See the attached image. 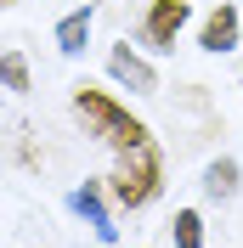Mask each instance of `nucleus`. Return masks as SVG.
Masks as SVG:
<instances>
[{"instance_id":"1","label":"nucleus","mask_w":243,"mask_h":248,"mask_svg":"<svg viewBox=\"0 0 243 248\" xmlns=\"http://www.w3.org/2000/svg\"><path fill=\"white\" fill-rule=\"evenodd\" d=\"M74 119L85 124V136H96L102 147H113V153H136V147L153 141L147 124L124 108L119 96H107L102 85H74Z\"/></svg>"},{"instance_id":"10","label":"nucleus","mask_w":243,"mask_h":248,"mask_svg":"<svg viewBox=\"0 0 243 248\" xmlns=\"http://www.w3.org/2000/svg\"><path fill=\"white\" fill-rule=\"evenodd\" d=\"M0 85H6L12 96H23V91H29V62L17 57V51H12V57H0Z\"/></svg>"},{"instance_id":"7","label":"nucleus","mask_w":243,"mask_h":248,"mask_svg":"<svg viewBox=\"0 0 243 248\" xmlns=\"http://www.w3.org/2000/svg\"><path fill=\"white\" fill-rule=\"evenodd\" d=\"M85 40H91V6H74V12L57 23V51L62 57H79Z\"/></svg>"},{"instance_id":"9","label":"nucleus","mask_w":243,"mask_h":248,"mask_svg":"<svg viewBox=\"0 0 243 248\" xmlns=\"http://www.w3.org/2000/svg\"><path fill=\"white\" fill-rule=\"evenodd\" d=\"M170 232H175V248H204V215L198 209H175Z\"/></svg>"},{"instance_id":"5","label":"nucleus","mask_w":243,"mask_h":248,"mask_svg":"<svg viewBox=\"0 0 243 248\" xmlns=\"http://www.w3.org/2000/svg\"><path fill=\"white\" fill-rule=\"evenodd\" d=\"M238 34H243L238 6H215V12L204 17V29H198V46L215 51V57H226V51H238Z\"/></svg>"},{"instance_id":"3","label":"nucleus","mask_w":243,"mask_h":248,"mask_svg":"<svg viewBox=\"0 0 243 248\" xmlns=\"http://www.w3.org/2000/svg\"><path fill=\"white\" fill-rule=\"evenodd\" d=\"M187 17H192V6L187 0H153L147 17H141V40H147L153 51H175V40H181Z\"/></svg>"},{"instance_id":"2","label":"nucleus","mask_w":243,"mask_h":248,"mask_svg":"<svg viewBox=\"0 0 243 248\" xmlns=\"http://www.w3.org/2000/svg\"><path fill=\"white\" fill-rule=\"evenodd\" d=\"M164 186V164H158V147H136V153H119V170L107 175V192L119 209H147Z\"/></svg>"},{"instance_id":"11","label":"nucleus","mask_w":243,"mask_h":248,"mask_svg":"<svg viewBox=\"0 0 243 248\" xmlns=\"http://www.w3.org/2000/svg\"><path fill=\"white\" fill-rule=\"evenodd\" d=\"M0 6H12V0H0Z\"/></svg>"},{"instance_id":"6","label":"nucleus","mask_w":243,"mask_h":248,"mask_svg":"<svg viewBox=\"0 0 243 248\" xmlns=\"http://www.w3.org/2000/svg\"><path fill=\"white\" fill-rule=\"evenodd\" d=\"M68 209L91 220V232L102 237V243H113V237H119V226L107 220V203H102V186H96V181H85V186H79L74 198H68Z\"/></svg>"},{"instance_id":"4","label":"nucleus","mask_w":243,"mask_h":248,"mask_svg":"<svg viewBox=\"0 0 243 248\" xmlns=\"http://www.w3.org/2000/svg\"><path fill=\"white\" fill-rule=\"evenodd\" d=\"M107 74L119 79L124 91H136V96H153V91H158V74H153V62H147V57H136L130 46H113V51H107Z\"/></svg>"},{"instance_id":"8","label":"nucleus","mask_w":243,"mask_h":248,"mask_svg":"<svg viewBox=\"0 0 243 248\" xmlns=\"http://www.w3.org/2000/svg\"><path fill=\"white\" fill-rule=\"evenodd\" d=\"M238 158H215V164H209V170H204V192H209V198H221V203H226V198H238Z\"/></svg>"}]
</instances>
